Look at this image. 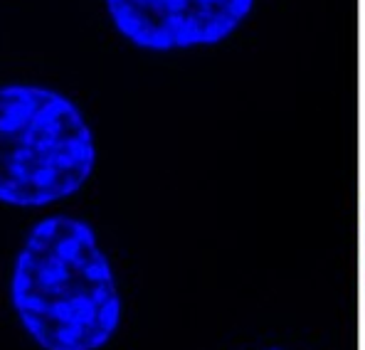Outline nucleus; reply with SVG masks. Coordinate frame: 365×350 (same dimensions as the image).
Masks as SVG:
<instances>
[{
	"instance_id": "1",
	"label": "nucleus",
	"mask_w": 365,
	"mask_h": 350,
	"mask_svg": "<svg viewBox=\"0 0 365 350\" xmlns=\"http://www.w3.org/2000/svg\"><path fill=\"white\" fill-rule=\"evenodd\" d=\"M10 304L42 350H101L123 319L109 254L87 220L72 215L30 227L13 264Z\"/></svg>"
},
{
	"instance_id": "2",
	"label": "nucleus",
	"mask_w": 365,
	"mask_h": 350,
	"mask_svg": "<svg viewBox=\"0 0 365 350\" xmlns=\"http://www.w3.org/2000/svg\"><path fill=\"white\" fill-rule=\"evenodd\" d=\"M96 168L84 111L42 84H0V202L45 207L72 197Z\"/></svg>"
},
{
	"instance_id": "3",
	"label": "nucleus",
	"mask_w": 365,
	"mask_h": 350,
	"mask_svg": "<svg viewBox=\"0 0 365 350\" xmlns=\"http://www.w3.org/2000/svg\"><path fill=\"white\" fill-rule=\"evenodd\" d=\"M114 30L143 52H185L227 42L257 0H104Z\"/></svg>"
},
{
	"instance_id": "4",
	"label": "nucleus",
	"mask_w": 365,
	"mask_h": 350,
	"mask_svg": "<svg viewBox=\"0 0 365 350\" xmlns=\"http://www.w3.org/2000/svg\"><path fill=\"white\" fill-rule=\"evenodd\" d=\"M259 350H287V348H277V346H272V348H259Z\"/></svg>"
}]
</instances>
